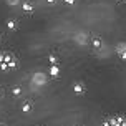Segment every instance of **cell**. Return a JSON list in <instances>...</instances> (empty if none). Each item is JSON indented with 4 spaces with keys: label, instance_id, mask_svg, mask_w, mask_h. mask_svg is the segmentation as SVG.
Returning a JSON list of instances; mask_svg holds the SVG:
<instances>
[{
    "label": "cell",
    "instance_id": "obj_1",
    "mask_svg": "<svg viewBox=\"0 0 126 126\" xmlns=\"http://www.w3.org/2000/svg\"><path fill=\"white\" fill-rule=\"evenodd\" d=\"M73 93L75 94H83L85 93V86H83L81 83H75V85H73Z\"/></svg>",
    "mask_w": 126,
    "mask_h": 126
},
{
    "label": "cell",
    "instance_id": "obj_2",
    "mask_svg": "<svg viewBox=\"0 0 126 126\" xmlns=\"http://www.w3.org/2000/svg\"><path fill=\"white\" fill-rule=\"evenodd\" d=\"M50 75L53 76V78H58V76H60V70H58L57 65H51V68H50Z\"/></svg>",
    "mask_w": 126,
    "mask_h": 126
},
{
    "label": "cell",
    "instance_id": "obj_3",
    "mask_svg": "<svg viewBox=\"0 0 126 126\" xmlns=\"http://www.w3.org/2000/svg\"><path fill=\"white\" fill-rule=\"evenodd\" d=\"M30 111H32V103L30 101H25L22 105V113H30Z\"/></svg>",
    "mask_w": 126,
    "mask_h": 126
},
{
    "label": "cell",
    "instance_id": "obj_4",
    "mask_svg": "<svg viewBox=\"0 0 126 126\" xmlns=\"http://www.w3.org/2000/svg\"><path fill=\"white\" fill-rule=\"evenodd\" d=\"M20 93H22V88H20V86H15V88H12V94H13V96H18Z\"/></svg>",
    "mask_w": 126,
    "mask_h": 126
},
{
    "label": "cell",
    "instance_id": "obj_5",
    "mask_svg": "<svg viewBox=\"0 0 126 126\" xmlns=\"http://www.w3.org/2000/svg\"><path fill=\"white\" fill-rule=\"evenodd\" d=\"M50 65H57V58L55 57H50Z\"/></svg>",
    "mask_w": 126,
    "mask_h": 126
},
{
    "label": "cell",
    "instance_id": "obj_6",
    "mask_svg": "<svg viewBox=\"0 0 126 126\" xmlns=\"http://www.w3.org/2000/svg\"><path fill=\"white\" fill-rule=\"evenodd\" d=\"M93 45L98 48V47H100V40H98V38H94V40H93Z\"/></svg>",
    "mask_w": 126,
    "mask_h": 126
},
{
    "label": "cell",
    "instance_id": "obj_7",
    "mask_svg": "<svg viewBox=\"0 0 126 126\" xmlns=\"http://www.w3.org/2000/svg\"><path fill=\"white\" fill-rule=\"evenodd\" d=\"M73 2H75V0H66V3H73Z\"/></svg>",
    "mask_w": 126,
    "mask_h": 126
},
{
    "label": "cell",
    "instance_id": "obj_8",
    "mask_svg": "<svg viewBox=\"0 0 126 126\" xmlns=\"http://www.w3.org/2000/svg\"><path fill=\"white\" fill-rule=\"evenodd\" d=\"M2 94H3V90H2V88H0V96H2Z\"/></svg>",
    "mask_w": 126,
    "mask_h": 126
}]
</instances>
